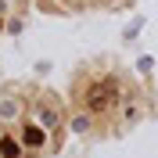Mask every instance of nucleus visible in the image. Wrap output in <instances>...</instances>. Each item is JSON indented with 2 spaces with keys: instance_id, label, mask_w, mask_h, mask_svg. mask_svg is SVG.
<instances>
[{
  "instance_id": "obj_1",
  "label": "nucleus",
  "mask_w": 158,
  "mask_h": 158,
  "mask_svg": "<svg viewBox=\"0 0 158 158\" xmlns=\"http://www.w3.org/2000/svg\"><path fill=\"white\" fill-rule=\"evenodd\" d=\"M115 97H118V83L115 79H97L94 86H90V94H86V108L94 111V115H101V111H108V108H115Z\"/></svg>"
},
{
  "instance_id": "obj_2",
  "label": "nucleus",
  "mask_w": 158,
  "mask_h": 158,
  "mask_svg": "<svg viewBox=\"0 0 158 158\" xmlns=\"http://www.w3.org/2000/svg\"><path fill=\"white\" fill-rule=\"evenodd\" d=\"M43 137H47V133H43L40 126H32V122L22 129V144H25V148H40V144H43Z\"/></svg>"
},
{
  "instance_id": "obj_3",
  "label": "nucleus",
  "mask_w": 158,
  "mask_h": 158,
  "mask_svg": "<svg viewBox=\"0 0 158 158\" xmlns=\"http://www.w3.org/2000/svg\"><path fill=\"white\" fill-rule=\"evenodd\" d=\"M0 151H4L7 158H15V155H18V144H15V140H4V144H0Z\"/></svg>"
}]
</instances>
